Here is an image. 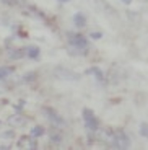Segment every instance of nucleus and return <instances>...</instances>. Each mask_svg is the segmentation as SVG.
<instances>
[{"instance_id":"nucleus-16","label":"nucleus","mask_w":148,"mask_h":150,"mask_svg":"<svg viewBox=\"0 0 148 150\" xmlns=\"http://www.w3.org/2000/svg\"><path fill=\"white\" fill-rule=\"evenodd\" d=\"M122 2H124L125 5H130V4H132V0H122Z\"/></svg>"},{"instance_id":"nucleus-17","label":"nucleus","mask_w":148,"mask_h":150,"mask_svg":"<svg viewBox=\"0 0 148 150\" xmlns=\"http://www.w3.org/2000/svg\"><path fill=\"white\" fill-rule=\"evenodd\" d=\"M60 4H65V2H70V0H59Z\"/></svg>"},{"instance_id":"nucleus-2","label":"nucleus","mask_w":148,"mask_h":150,"mask_svg":"<svg viewBox=\"0 0 148 150\" xmlns=\"http://www.w3.org/2000/svg\"><path fill=\"white\" fill-rule=\"evenodd\" d=\"M68 42H70L72 47L82 49V51L88 47V39L80 33H68Z\"/></svg>"},{"instance_id":"nucleus-14","label":"nucleus","mask_w":148,"mask_h":150,"mask_svg":"<svg viewBox=\"0 0 148 150\" xmlns=\"http://www.w3.org/2000/svg\"><path fill=\"white\" fill-rule=\"evenodd\" d=\"M60 139H62V137H60V135L59 134H54V135H52V140H54V142H60Z\"/></svg>"},{"instance_id":"nucleus-15","label":"nucleus","mask_w":148,"mask_h":150,"mask_svg":"<svg viewBox=\"0 0 148 150\" xmlns=\"http://www.w3.org/2000/svg\"><path fill=\"white\" fill-rule=\"evenodd\" d=\"M2 2H4V4H7V5H13L16 0H2Z\"/></svg>"},{"instance_id":"nucleus-1","label":"nucleus","mask_w":148,"mask_h":150,"mask_svg":"<svg viewBox=\"0 0 148 150\" xmlns=\"http://www.w3.org/2000/svg\"><path fill=\"white\" fill-rule=\"evenodd\" d=\"M82 116H83V122H85L86 129H88V131H94V132H96L98 127H99V122H98L96 116L93 114L91 109L85 108V109H83V112H82Z\"/></svg>"},{"instance_id":"nucleus-5","label":"nucleus","mask_w":148,"mask_h":150,"mask_svg":"<svg viewBox=\"0 0 148 150\" xmlns=\"http://www.w3.org/2000/svg\"><path fill=\"white\" fill-rule=\"evenodd\" d=\"M26 56L30 57V59H33V60H37L39 59V47H36V46L26 47Z\"/></svg>"},{"instance_id":"nucleus-9","label":"nucleus","mask_w":148,"mask_h":150,"mask_svg":"<svg viewBox=\"0 0 148 150\" xmlns=\"http://www.w3.org/2000/svg\"><path fill=\"white\" fill-rule=\"evenodd\" d=\"M44 127L42 126H34L33 129H31V137H41V135H44Z\"/></svg>"},{"instance_id":"nucleus-7","label":"nucleus","mask_w":148,"mask_h":150,"mask_svg":"<svg viewBox=\"0 0 148 150\" xmlns=\"http://www.w3.org/2000/svg\"><path fill=\"white\" fill-rule=\"evenodd\" d=\"M86 74L88 75H94V77H96L98 80H103L104 79V75H103V72H101V69H98V67H91V69H88V70H86Z\"/></svg>"},{"instance_id":"nucleus-10","label":"nucleus","mask_w":148,"mask_h":150,"mask_svg":"<svg viewBox=\"0 0 148 150\" xmlns=\"http://www.w3.org/2000/svg\"><path fill=\"white\" fill-rule=\"evenodd\" d=\"M28 137H23L21 139V142L18 144V147H28V149H36V144L33 142V140H31V142H28Z\"/></svg>"},{"instance_id":"nucleus-4","label":"nucleus","mask_w":148,"mask_h":150,"mask_svg":"<svg viewBox=\"0 0 148 150\" xmlns=\"http://www.w3.org/2000/svg\"><path fill=\"white\" fill-rule=\"evenodd\" d=\"M73 23L77 28H83L86 25V16L83 15L82 11H78V13H75L73 15Z\"/></svg>"},{"instance_id":"nucleus-11","label":"nucleus","mask_w":148,"mask_h":150,"mask_svg":"<svg viewBox=\"0 0 148 150\" xmlns=\"http://www.w3.org/2000/svg\"><path fill=\"white\" fill-rule=\"evenodd\" d=\"M140 134L143 135L145 139H148V124L147 122H142L140 124Z\"/></svg>"},{"instance_id":"nucleus-6","label":"nucleus","mask_w":148,"mask_h":150,"mask_svg":"<svg viewBox=\"0 0 148 150\" xmlns=\"http://www.w3.org/2000/svg\"><path fill=\"white\" fill-rule=\"evenodd\" d=\"M25 122H26V119L23 116H20V114H15V116H11L10 119H8V124H10V126H23Z\"/></svg>"},{"instance_id":"nucleus-13","label":"nucleus","mask_w":148,"mask_h":150,"mask_svg":"<svg viewBox=\"0 0 148 150\" xmlns=\"http://www.w3.org/2000/svg\"><path fill=\"white\" fill-rule=\"evenodd\" d=\"M90 36H91L93 39H101V36H103V34H101L99 31H93V33L90 34Z\"/></svg>"},{"instance_id":"nucleus-8","label":"nucleus","mask_w":148,"mask_h":150,"mask_svg":"<svg viewBox=\"0 0 148 150\" xmlns=\"http://www.w3.org/2000/svg\"><path fill=\"white\" fill-rule=\"evenodd\" d=\"M15 72V67H0V80L2 79H7L10 74Z\"/></svg>"},{"instance_id":"nucleus-12","label":"nucleus","mask_w":148,"mask_h":150,"mask_svg":"<svg viewBox=\"0 0 148 150\" xmlns=\"http://www.w3.org/2000/svg\"><path fill=\"white\" fill-rule=\"evenodd\" d=\"M25 54H26V49H20V51H15V52L11 54V57H13V59L18 57V59H20V57H23Z\"/></svg>"},{"instance_id":"nucleus-3","label":"nucleus","mask_w":148,"mask_h":150,"mask_svg":"<svg viewBox=\"0 0 148 150\" xmlns=\"http://www.w3.org/2000/svg\"><path fill=\"white\" fill-rule=\"evenodd\" d=\"M44 114L49 117V121H51V122H54L56 126H65V121H63L62 117H60L56 111H54V109H51V108H44Z\"/></svg>"}]
</instances>
